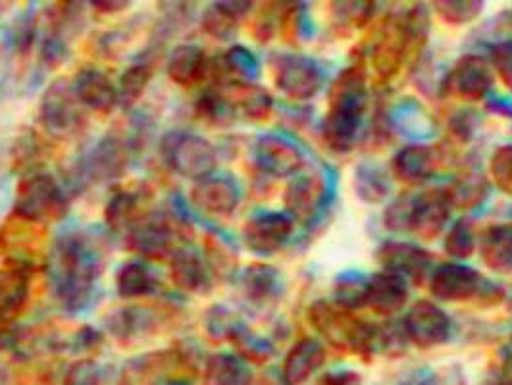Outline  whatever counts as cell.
I'll return each mask as SVG.
<instances>
[{
  "mask_svg": "<svg viewBox=\"0 0 512 385\" xmlns=\"http://www.w3.org/2000/svg\"><path fill=\"white\" fill-rule=\"evenodd\" d=\"M52 291L58 305L66 310L87 307L101 274V255L83 233H66L49 255Z\"/></svg>",
  "mask_w": 512,
  "mask_h": 385,
  "instance_id": "obj_1",
  "label": "cell"
},
{
  "mask_svg": "<svg viewBox=\"0 0 512 385\" xmlns=\"http://www.w3.org/2000/svg\"><path fill=\"white\" fill-rule=\"evenodd\" d=\"M368 106L366 79L359 66L347 68L333 81L330 108L322 122L326 145L335 153L353 151L359 139L360 122Z\"/></svg>",
  "mask_w": 512,
  "mask_h": 385,
  "instance_id": "obj_2",
  "label": "cell"
},
{
  "mask_svg": "<svg viewBox=\"0 0 512 385\" xmlns=\"http://www.w3.org/2000/svg\"><path fill=\"white\" fill-rule=\"evenodd\" d=\"M426 33L428 16L424 6H414L407 14L387 18L372 49V64L378 76L384 79L395 76L410 52L426 41Z\"/></svg>",
  "mask_w": 512,
  "mask_h": 385,
  "instance_id": "obj_3",
  "label": "cell"
},
{
  "mask_svg": "<svg viewBox=\"0 0 512 385\" xmlns=\"http://www.w3.org/2000/svg\"><path fill=\"white\" fill-rule=\"evenodd\" d=\"M308 322L337 349H349L359 355L378 351V326L362 322L335 303L316 301L310 305Z\"/></svg>",
  "mask_w": 512,
  "mask_h": 385,
  "instance_id": "obj_4",
  "label": "cell"
},
{
  "mask_svg": "<svg viewBox=\"0 0 512 385\" xmlns=\"http://www.w3.org/2000/svg\"><path fill=\"white\" fill-rule=\"evenodd\" d=\"M68 210V197L51 174L29 172L16 187L12 214L18 218L49 226L66 218Z\"/></svg>",
  "mask_w": 512,
  "mask_h": 385,
  "instance_id": "obj_5",
  "label": "cell"
},
{
  "mask_svg": "<svg viewBox=\"0 0 512 385\" xmlns=\"http://www.w3.org/2000/svg\"><path fill=\"white\" fill-rule=\"evenodd\" d=\"M160 156L164 164L181 178L201 181L210 178L218 166V154L205 137L174 129L160 139Z\"/></svg>",
  "mask_w": 512,
  "mask_h": 385,
  "instance_id": "obj_6",
  "label": "cell"
},
{
  "mask_svg": "<svg viewBox=\"0 0 512 385\" xmlns=\"http://www.w3.org/2000/svg\"><path fill=\"white\" fill-rule=\"evenodd\" d=\"M0 253L4 266H16L29 274L43 264L47 266V226L12 214L0 228Z\"/></svg>",
  "mask_w": 512,
  "mask_h": 385,
  "instance_id": "obj_7",
  "label": "cell"
},
{
  "mask_svg": "<svg viewBox=\"0 0 512 385\" xmlns=\"http://www.w3.org/2000/svg\"><path fill=\"white\" fill-rule=\"evenodd\" d=\"M39 122L54 137H74L85 126L79 101L66 77L54 79L39 103Z\"/></svg>",
  "mask_w": 512,
  "mask_h": 385,
  "instance_id": "obj_8",
  "label": "cell"
},
{
  "mask_svg": "<svg viewBox=\"0 0 512 385\" xmlns=\"http://www.w3.org/2000/svg\"><path fill=\"white\" fill-rule=\"evenodd\" d=\"M180 230L176 220L164 212H147L135 226L128 230L129 251L147 260H164L180 249Z\"/></svg>",
  "mask_w": 512,
  "mask_h": 385,
  "instance_id": "obj_9",
  "label": "cell"
},
{
  "mask_svg": "<svg viewBox=\"0 0 512 385\" xmlns=\"http://www.w3.org/2000/svg\"><path fill=\"white\" fill-rule=\"evenodd\" d=\"M320 66L305 54H280L274 60V83L291 101H308L322 87Z\"/></svg>",
  "mask_w": 512,
  "mask_h": 385,
  "instance_id": "obj_10",
  "label": "cell"
},
{
  "mask_svg": "<svg viewBox=\"0 0 512 385\" xmlns=\"http://www.w3.org/2000/svg\"><path fill=\"white\" fill-rule=\"evenodd\" d=\"M403 330L418 349H434L449 339L451 320L443 308L422 299L409 308L403 318Z\"/></svg>",
  "mask_w": 512,
  "mask_h": 385,
  "instance_id": "obj_11",
  "label": "cell"
},
{
  "mask_svg": "<svg viewBox=\"0 0 512 385\" xmlns=\"http://www.w3.org/2000/svg\"><path fill=\"white\" fill-rule=\"evenodd\" d=\"M495 83V72L486 58L464 54L449 70L443 87L462 101H482Z\"/></svg>",
  "mask_w": 512,
  "mask_h": 385,
  "instance_id": "obj_12",
  "label": "cell"
},
{
  "mask_svg": "<svg viewBox=\"0 0 512 385\" xmlns=\"http://www.w3.org/2000/svg\"><path fill=\"white\" fill-rule=\"evenodd\" d=\"M453 205L443 189H428L412 197L409 231L418 239L432 241L439 237L451 220Z\"/></svg>",
  "mask_w": 512,
  "mask_h": 385,
  "instance_id": "obj_13",
  "label": "cell"
},
{
  "mask_svg": "<svg viewBox=\"0 0 512 385\" xmlns=\"http://www.w3.org/2000/svg\"><path fill=\"white\" fill-rule=\"evenodd\" d=\"M295 230V220L285 212H262L253 216L243 228L247 249L260 257L278 253Z\"/></svg>",
  "mask_w": 512,
  "mask_h": 385,
  "instance_id": "obj_14",
  "label": "cell"
},
{
  "mask_svg": "<svg viewBox=\"0 0 512 385\" xmlns=\"http://www.w3.org/2000/svg\"><path fill=\"white\" fill-rule=\"evenodd\" d=\"M484 289V278L470 266L459 262L439 264L430 276V293L437 301L462 303L480 295Z\"/></svg>",
  "mask_w": 512,
  "mask_h": 385,
  "instance_id": "obj_15",
  "label": "cell"
},
{
  "mask_svg": "<svg viewBox=\"0 0 512 385\" xmlns=\"http://www.w3.org/2000/svg\"><path fill=\"white\" fill-rule=\"evenodd\" d=\"M378 260L385 272H391L405 282L422 283L430 274L432 255L418 245L405 241H387L378 249Z\"/></svg>",
  "mask_w": 512,
  "mask_h": 385,
  "instance_id": "obj_16",
  "label": "cell"
},
{
  "mask_svg": "<svg viewBox=\"0 0 512 385\" xmlns=\"http://www.w3.org/2000/svg\"><path fill=\"white\" fill-rule=\"evenodd\" d=\"M256 166L274 176L289 178L303 168V154L295 143L280 135H262L255 145Z\"/></svg>",
  "mask_w": 512,
  "mask_h": 385,
  "instance_id": "obj_17",
  "label": "cell"
},
{
  "mask_svg": "<svg viewBox=\"0 0 512 385\" xmlns=\"http://www.w3.org/2000/svg\"><path fill=\"white\" fill-rule=\"evenodd\" d=\"M326 193H328L326 181L316 174H305V176L293 178L283 195L287 214L299 222L314 220L322 210Z\"/></svg>",
  "mask_w": 512,
  "mask_h": 385,
  "instance_id": "obj_18",
  "label": "cell"
},
{
  "mask_svg": "<svg viewBox=\"0 0 512 385\" xmlns=\"http://www.w3.org/2000/svg\"><path fill=\"white\" fill-rule=\"evenodd\" d=\"M129 160H131V154H129L128 143L122 137L108 135L103 137L87 156L85 172L91 180H116L126 174Z\"/></svg>",
  "mask_w": 512,
  "mask_h": 385,
  "instance_id": "obj_19",
  "label": "cell"
},
{
  "mask_svg": "<svg viewBox=\"0 0 512 385\" xmlns=\"http://www.w3.org/2000/svg\"><path fill=\"white\" fill-rule=\"evenodd\" d=\"M77 101L85 108L108 116L118 106V87L112 83V79L95 70V68H83L72 81Z\"/></svg>",
  "mask_w": 512,
  "mask_h": 385,
  "instance_id": "obj_20",
  "label": "cell"
},
{
  "mask_svg": "<svg viewBox=\"0 0 512 385\" xmlns=\"http://www.w3.org/2000/svg\"><path fill=\"white\" fill-rule=\"evenodd\" d=\"M409 303L407 282L391 272H378L366 280V307L380 316H395Z\"/></svg>",
  "mask_w": 512,
  "mask_h": 385,
  "instance_id": "obj_21",
  "label": "cell"
},
{
  "mask_svg": "<svg viewBox=\"0 0 512 385\" xmlns=\"http://www.w3.org/2000/svg\"><path fill=\"white\" fill-rule=\"evenodd\" d=\"M191 203L210 216H230L239 205V187L228 178L210 176L195 181L191 187Z\"/></svg>",
  "mask_w": 512,
  "mask_h": 385,
  "instance_id": "obj_22",
  "label": "cell"
},
{
  "mask_svg": "<svg viewBox=\"0 0 512 385\" xmlns=\"http://www.w3.org/2000/svg\"><path fill=\"white\" fill-rule=\"evenodd\" d=\"M326 360V347L314 339H299L285 355L282 364V380L285 385H303L318 372Z\"/></svg>",
  "mask_w": 512,
  "mask_h": 385,
  "instance_id": "obj_23",
  "label": "cell"
},
{
  "mask_svg": "<svg viewBox=\"0 0 512 385\" xmlns=\"http://www.w3.org/2000/svg\"><path fill=\"white\" fill-rule=\"evenodd\" d=\"M166 314L147 307H124L108 314L106 330L120 341H129L139 335L153 334L160 328Z\"/></svg>",
  "mask_w": 512,
  "mask_h": 385,
  "instance_id": "obj_24",
  "label": "cell"
},
{
  "mask_svg": "<svg viewBox=\"0 0 512 385\" xmlns=\"http://www.w3.org/2000/svg\"><path fill=\"white\" fill-rule=\"evenodd\" d=\"M436 153L428 145H407L391 160V174L403 183L418 185L436 174Z\"/></svg>",
  "mask_w": 512,
  "mask_h": 385,
  "instance_id": "obj_25",
  "label": "cell"
},
{
  "mask_svg": "<svg viewBox=\"0 0 512 385\" xmlns=\"http://www.w3.org/2000/svg\"><path fill=\"white\" fill-rule=\"evenodd\" d=\"M210 60L205 51L191 43H181L168 54L166 72L168 77L181 87H193L208 77Z\"/></svg>",
  "mask_w": 512,
  "mask_h": 385,
  "instance_id": "obj_26",
  "label": "cell"
},
{
  "mask_svg": "<svg viewBox=\"0 0 512 385\" xmlns=\"http://www.w3.org/2000/svg\"><path fill=\"white\" fill-rule=\"evenodd\" d=\"M224 97L230 103L233 114H241L249 122L268 120L272 114V108H274L272 95L253 81L251 83H230Z\"/></svg>",
  "mask_w": 512,
  "mask_h": 385,
  "instance_id": "obj_27",
  "label": "cell"
},
{
  "mask_svg": "<svg viewBox=\"0 0 512 385\" xmlns=\"http://www.w3.org/2000/svg\"><path fill=\"white\" fill-rule=\"evenodd\" d=\"M480 258L495 274H512V224H493L478 239Z\"/></svg>",
  "mask_w": 512,
  "mask_h": 385,
  "instance_id": "obj_28",
  "label": "cell"
},
{
  "mask_svg": "<svg viewBox=\"0 0 512 385\" xmlns=\"http://www.w3.org/2000/svg\"><path fill=\"white\" fill-rule=\"evenodd\" d=\"M31 274L16 266H4L0 272V322H14L29 303Z\"/></svg>",
  "mask_w": 512,
  "mask_h": 385,
  "instance_id": "obj_29",
  "label": "cell"
},
{
  "mask_svg": "<svg viewBox=\"0 0 512 385\" xmlns=\"http://www.w3.org/2000/svg\"><path fill=\"white\" fill-rule=\"evenodd\" d=\"M170 280L185 293H201L208 285V266L193 249L180 247L170 258Z\"/></svg>",
  "mask_w": 512,
  "mask_h": 385,
  "instance_id": "obj_30",
  "label": "cell"
},
{
  "mask_svg": "<svg viewBox=\"0 0 512 385\" xmlns=\"http://www.w3.org/2000/svg\"><path fill=\"white\" fill-rule=\"evenodd\" d=\"M239 287L245 299L255 305H262L276 297L280 289V274L276 272V268L256 262L241 272Z\"/></svg>",
  "mask_w": 512,
  "mask_h": 385,
  "instance_id": "obj_31",
  "label": "cell"
},
{
  "mask_svg": "<svg viewBox=\"0 0 512 385\" xmlns=\"http://www.w3.org/2000/svg\"><path fill=\"white\" fill-rule=\"evenodd\" d=\"M253 376L245 360L230 353H216L208 357L203 374L205 385H251Z\"/></svg>",
  "mask_w": 512,
  "mask_h": 385,
  "instance_id": "obj_32",
  "label": "cell"
},
{
  "mask_svg": "<svg viewBox=\"0 0 512 385\" xmlns=\"http://www.w3.org/2000/svg\"><path fill=\"white\" fill-rule=\"evenodd\" d=\"M145 214L143 197L137 191H118L104 206V222L114 231L129 230Z\"/></svg>",
  "mask_w": 512,
  "mask_h": 385,
  "instance_id": "obj_33",
  "label": "cell"
},
{
  "mask_svg": "<svg viewBox=\"0 0 512 385\" xmlns=\"http://www.w3.org/2000/svg\"><path fill=\"white\" fill-rule=\"evenodd\" d=\"M114 285L116 293L122 299H143L149 293H153L154 278L151 270L143 262L129 260L118 268L114 276Z\"/></svg>",
  "mask_w": 512,
  "mask_h": 385,
  "instance_id": "obj_34",
  "label": "cell"
},
{
  "mask_svg": "<svg viewBox=\"0 0 512 385\" xmlns=\"http://www.w3.org/2000/svg\"><path fill=\"white\" fill-rule=\"evenodd\" d=\"M487 195H489V183L486 176L480 172H466L447 189V197L451 205L461 210H472L476 206L484 205Z\"/></svg>",
  "mask_w": 512,
  "mask_h": 385,
  "instance_id": "obj_35",
  "label": "cell"
},
{
  "mask_svg": "<svg viewBox=\"0 0 512 385\" xmlns=\"http://www.w3.org/2000/svg\"><path fill=\"white\" fill-rule=\"evenodd\" d=\"M153 74V66L145 60L129 64L118 83V103L122 104V108H131L141 101L149 89Z\"/></svg>",
  "mask_w": 512,
  "mask_h": 385,
  "instance_id": "obj_36",
  "label": "cell"
},
{
  "mask_svg": "<svg viewBox=\"0 0 512 385\" xmlns=\"http://www.w3.org/2000/svg\"><path fill=\"white\" fill-rule=\"evenodd\" d=\"M230 343L237 349L239 357L245 362H255V364H264L266 360L272 359L274 349L272 345L262 339L260 335L253 334L247 326L243 324H235V328L231 330Z\"/></svg>",
  "mask_w": 512,
  "mask_h": 385,
  "instance_id": "obj_37",
  "label": "cell"
},
{
  "mask_svg": "<svg viewBox=\"0 0 512 385\" xmlns=\"http://www.w3.org/2000/svg\"><path fill=\"white\" fill-rule=\"evenodd\" d=\"M201 29L216 41H230L237 35L239 18H235L230 10H226L222 2H214L205 8L201 16Z\"/></svg>",
  "mask_w": 512,
  "mask_h": 385,
  "instance_id": "obj_38",
  "label": "cell"
},
{
  "mask_svg": "<svg viewBox=\"0 0 512 385\" xmlns=\"http://www.w3.org/2000/svg\"><path fill=\"white\" fill-rule=\"evenodd\" d=\"M443 247L449 257L457 258V260H466V258L472 257L474 251L478 249V239H476L472 222L461 218L457 224H453V228H449L445 235Z\"/></svg>",
  "mask_w": 512,
  "mask_h": 385,
  "instance_id": "obj_39",
  "label": "cell"
},
{
  "mask_svg": "<svg viewBox=\"0 0 512 385\" xmlns=\"http://www.w3.org/2000/svg\"><path fill=\"white\" fill-rule=\"evenodd\" d=\"M437 16L449 26H466L484 12V2L478 0H445L434 2Z\"/></svg>",
  "mask_w": 512,
  "mask_h": 385,
  "instance_id": "obj_40",
  "label": "cell"
},
{
  "mask_svg": "<svg viewBox=\"0 0 512 385\" xmlns=\"http://www.w3.org/2000/svg\"><path fill=\"white\" fill-rule=\"evenodd\" d=\"M355 187L357 195L366 203H380L389 195V180L378 166H360Z\"/></svg>",
  "mask_w": 512,
  "mask_h": 385,
  "instance_id": "obj_41",
  "label": "cell"
},
{
  "mask_svg": "<svg viewBox=\"0 0 512 385\" xmlns=\"http://www.w3.org/2000/svg\"><path fill=\"white\" fill-rule=\"evenodd\" d=\"M206 266L212 270L216 276H231L237 266V257L231 251L230 245L222 241L218 235L208 233L205 241Z\"/></svg>",
  "mask_w": 512,
  "mask_h": 385,
  "instance_id": "obj_42",
  "label": "cell"
},
{
  "mask_svg": "<svg viewBox=\"0 0 512 385\" xmlns=\"http://www.w3.org/2000/svg\"><path fill=\"white\" fill-rule=\"evenodd\" d=\"M335 305L345 310L366 307V280L359 276H343L335 285Z\"/></svg>",
  "mask_w": 512,
  "mask_h": 385,
  "instance_id": "obj_43",
  "label": "cell"
},
{
  "mask_svg": "<svg viewBox=\"0 0 512 385\" xmlns=\"http://www.w3.org/2000/svg\"><path fill=\"white\" fill-rule=\"evenodd\" d=\"M489 174L503 193L512 195V145H501L491 154Z\"/></svg>",
  "mask_w": 512,
  "mask_h": 385,
  "instance_id": "obj_44",
  "label": "cell"
},
{
  "mask_svg": "<svg viewBox=\"0 0 512 385\" xmlns=\"http://www.w3.org/2000/svg\"><path fill=\"white\" fill-rule=\"evenodd\" d=\"M101 368L93 359L76 360L64 374L62 385H101Z\"/></svg>",
  "mask_w": 512,
  "mask_h": 385,
  "instance_id": "obj_45",
  "label": "cell"
},
{
  "mask_svg": "<svg viewBox=\"0 0 512 385\" xmlns=\"http://www.w3.org/2000/svg\"><path fill=\"white\" fill-rule=\"evenodd\" d=\"M491 68L503 85L512 91V39L501 41L491 52Z\"/></svg>",
  "mask_w": 512,
  "mask_h": 385,
  "instance_id": "obj_46",
  "label": "cell"
},
{
  "mask_svg": "<svg viewBox=\"0 0 512 385\" xmlns=\"http://www.w3.org/2000/svg\"><path fill=\"white\" fill-rule=\"evenodd\" d=\"M341 8L337 10L341 16V24L345 26L362 27L374 14L376 4L374 2H345L339 4Z\"/></svg>",
  "mask_w": 512,
  "mask_h": 385,
  "instance_id": "obj_47",
  "label": "cell"
},
{
  "mask_svg": "<svg viewBox=\"0 0 512 385\" xmlns=\"http://www.w3.org/2000/svg\"><path fill=\"white\" fill-rule=\"evenodd\" d=\"M410 203L412 197L405 195L393 201L385 210V226L393 231H409Z\"/></svg>",
  "mask_w": 512,
  "mask_h": 385,
  "instance_id": "obj_48",
  "label": "cell"
},
{
  "mask_svg": "<svg viewBox=\"0 0 512 385\" xmlns=\"http://www.w3.org/2000/svg\"><path fill=\"white\" fill-rule=\"evenodd\" d=\"M43 147H45V143L35 133H29L26 137H22L18 141V145L14 147L16 162H20L26 168H31L43 156V151H45Z\"/></svg>",
  "mask_w": 512,
  "mask_h": 385,
  "instance_id": "obj_49",
  "label": "cell"
},
{
  "mask_svg": "<svg viewBox=\"0 0 512 385\" xmlns=\"http://www.w3.org/2000/svg\"><path fill=\"white\" fill-rule=\"evenodd\" d=\"M224 308H212V314L206 320V330L208 334L214 335L216 339H230L231 330L235 328L237 322H233Z\"/></svg>",
  "mask_w": 512,
  "mask_h": 385,
  "instance_id": "obj_50",
  "label": "cell"
},
{
  "mask_svg": "<svg viewBox=\"0 0 512 385\" xmlns=\"http://www.w3.org/2000/svg\"><path fill=\"white\" fill-rule=\"evenodd\" d=\"M22 343V332L12 322H0V353L12 351Z\"/></svg>",
  "mask_w": 512,
  "mask_h": 385,
  "instance_id": "obj_51",
  "label": "cell"
},
{
  "mask_svg": "<svg viewBox=\"0 0 512 385\" xmlns=\"http://www.w3.org/2000/svg\"><path fill=\"white\" fill-rule=\"evenodd\" d=\"M320 385H360V376L355 372H339V374H328Z\"/></svg>",
  "mask_w": 512,
  "mask_h": 385,
  "instance_id": "obj_52",
  "label": "cell"
},
{
  "mask_svg": "<svg viewBox=\"0 0 512 385\" xmlns=\"http://www.w3.org/2000/svg\"><path fill=\"white\" fill-rule=\"evenodd\" d=\"M93 8L99 14H118V12H124L126 8H129V2L126 0H95Z\"/></svg>",
  "mask_w": 512,
  "mask_h": 385,
  "instance_id": "obj_53",
  "label": "cell"
},
{
  "mask_svg": "<svg viewBox=\"0 0 512 385\" xmlns=\"http://www.w3.org/2000/svg\"><path fill=\"white\" fill-rule=\"evenodd\" d=\"M486 385H512V378H509V376H495Z\"/></svg>",
  "mask_w": 512,
  "mask_h": 385,
  "instance_id": "obj_54",
  "label": "cell"
},
{
  "mask_svg": "<svg viewBox=\"0 0 512 385\" xmlns=\"http://www.w3.org/2000/svg\"><path fill=\"white\" fill-rule=\"evenodd\" d=\"M4 382V372H2V368H0V385Z\"/></svg>",
  "mask_w": 512,
  "mask_h": 385,
  "instance_id": "obj_55",
  "label": "cell"
}]
</instances>
